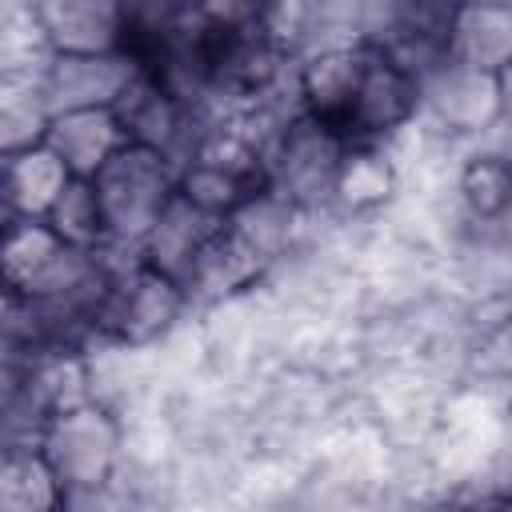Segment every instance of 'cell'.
<instances>
[{"label":"cell","instance_id":"obj_19","mask_svg":"<svg viewBox=\"0 0 512 512\" xmlns=\"http://www.w3.org/2000/svg\"><path fill=\"white\" fill-rule=\"evenodd\" d=\"M124 8V52L148 64L196 12V0H120Z\"/></svg>","mask_w":512,"mask_h":512},{"label":"cell","instance_id":"obj_14","mask_svg":"<svg viewBox=\"0 0 512 512\" xmlns=\"http://www.w3.org/2000/svg\"><path fill=\"white\" fill-rule=\"evenodd\" d=\"M44 144L72 168V176H96L128 144V132L116 108H68L52 112Z\"/></svg>","mask_w":512,"mask_h":512},{"label":"cell","instance_id":"obj_8","mask_svg":"<svg viewBox=\"0 0 512 512\" xmlns=\"http://www.w3.org/2000/svg\"><path fill=\"white\" fill-rule=\"evenodd\" d=\"M360 72H364V40H332V44L308 48L296 60V76H292L296 104L308 116L348 136V116L356 104Z\"/></svg>","mask_w":512,"mask_h":512},{"label":"cell","instance_id":"obj_12","mask_svg":"<svg viewBox=\"0 0 512 512\" xmlns=\"http://www.w3.org/2000/svg\"><path fill=\"white\" fill-rule=\"evenodd\" d=\"M452 200L464 228H496L512 216V152L500 144L472 148L452 176Z\"/></svg>","mask_w":512,"mask_h":512},{"label":"cell","instance_id":"obj_1","mask_svg":"<svg viewBox=\"0 0 512 512\" xmlns=\"http://www.w3.org/2000/svg\"><path fill=\"white\" fill-rule=\"evenodd\" d=\"M108 248V244H104ZM112 276L96 308V356L100 352H148L164 344L196 308L188 288L152 268L136 248H108Z\"/></svg>","mask_w":512,"mask_h":512},{"label":"cell","instance_id":"obj_17","mask_svg":"<svg viewBox=\"0 0 512 512\" xmlns=\"http://www.w3.org/2000/svg\"><path fill=\"white\" fill-rule=\"evenodd\" d=\"M64 236L44 216H4L0 280L4 292H28L64 252Z\"/></svg>","mask_w":512,"mask_h":512},{"label":"cell","instance_id":"obj_4","mask_svg":"<svg viewBox=\"0 0 512 512\" xmlns=\"http://www.w3.org/2000/svg\"><path fill=\"white\" fill-rule=\"evenodd\" d=\"M348 144L352 140L344 132L296 108L272 136L268 188L280 192L288 204H296L304 216H324Z\"/></svg>","mask_w":512,"mask_h":512},{"label":"cell","instance_id":"obj_2","mask_svg":"<svg viewBox=\"0 0 512 512\" xmlns=\"http://www.w3.org/2000/svg\"><path fill=\"white\" fill-rule=\"evenodd\" d=\"M36 448L48 456L52 472L68 492V508L104 500L120 468L128 464V420L116 404L92 396L44 420Z\"/></svg>","mask_w":512,"mask_h":512},{"label":"cell","instance_id":"obj_6","mask_svg":"<svg viewBox=\"0 0 512 512\" xmlns=\"http://www.w3.org/2000/svg\"><path fill=\"white\" fill-rule=\"evenodd\" d=\"M128 140L132 144H144L168 160H180L192 152V144L200 140V132L212 124L200 108H192L176 88H168L152 68L136 64L128 88L120 92V100L112 104Z\"/></svg>","mask_w":512,"mask_h":512},{"label":"cell","instance_id":"obj_13","mask_svg":"<svg viewBox=\"0 0 512 512\" xmlns=\"http://www.w3.org/2000/svg\"><path fill=\"white\" fill-rule=\"evenodd\" d=\"M52 52H112L124 48L120 0H32Z\"/></svg>","mask_w":512,"mask_h":512},{"label":"cell","instance_id":"obj_3","mask_svg":"<svg viewBox=\"0 0 512 512\" xmlns=\"http://www.w3.org/2000/svg\"><path fill=\"white\" fill-rule=\"evenodd\" d=\"M96 196L104 208V228H108V248H136L152 232V224L164 216V208L176 196V160L144 148V144H124L96 176Z\"/></svg>","mask_w":512,"mask_h":512},{"label":"cell","instance_id":"obj_9","mask_svg":"<svg viewBox=\"0 0 512 512\" xmlns=\"http://www.w3.org/2000/svg\"><path fill=\"white\" fill-rule=\"evenodd\" d=\"M136 72V60L124 48L112 52H52L40 88L52 112L68 108H112L120 92L128 88Z\"/></svg>","mask_w":512,"mask_h":512},{"label":"cell","instance_id":"obj_15","mask_svg":"<svg viewBox=\"0 0 512 512\" xmlns=\"http://www.w3.org/2000/svg\"><path fill=\"white\" fill-rule=\"evenodd\" d=\"M228 220H216V216H208L204 208H196L192 200H184L180 192L172 196V204L164 208V216L152 224V232L144 236V244H140V256L152 264V268H160L164 276H172V280H188L192 276V268H196V260L204 256V248L212 244V236L224 228Z\"/></svg>","mask_w":512,"mask_h":512},{"label":"cell","instance_id":"obj_20","mask_svg":"<svg viewBox=\"0 0 512 512\" xmlns=\"http://www.w3.org/2000/svg\"><path fill=\"white\" fill-rule=\"evenodd\" d=\"M44 220H48V224L64 236V244H72V248H104V244H108L104 208H100V196H96L92 176H72L68 188L56 196V204L48 208Z\"/></svg>","mask_w":512,"mask_h":512},{"label":"cell","instance_id":"obj_18","mask_svg":"<svg viewBox=\"0 0 512 512\" xmlns=\"http://www.w3.org/2000/svg\"><path fill=\"white\" fill-rule=\"evenodd\" d=\"M68 508V492L36 444L4 448L0 456V512H56Z\"/></svg>","mask_w":512,"mask_h":512},{"label":"cell","instance_id":"obj_10","mask_svg":"<svg viewBox=\"0 0 512 512\" xmlns=\"http://www.w3.org/2000/svg\"><path fill=\"white\" fill-rule=\"evenodd\" d=\"M400 184H404V168L388 144L352 140L344 160H340L324 216H332L340 224H368L396 200Z\"/></svg>","mask_w":512,"mask_h":512},{"label":"cell","instance_id":"obj_7","mask_svg":"<svg viewBox=\"0 0 512 512\" xmlns=\"http://www.w3.org/2000/svg\"><path fill=\"white\" fill-rule=\"evenodd\" d=\"M420 120V76L380 44L364 40V72L348 116V140L392 144Z\"/></svg>","mask_w":512,"mask_h":512},{"label":"cell","instance_id":"obj_11","mask_svg":"<svg viewBox=\"0 0 512 512\" xmlns=\"http://www.w3.org/2000/svg\"><path fill=\"white\" fill-rule=\"evenodd\" d=\"M444 48L456 64L504 76L512 68V0H456Z\"/></svg>","mask_w":512,"mask_h":512},{"label":"cell","instance_id":"obj_21","mask_svg":"<svg viewBox=\"0 0 512 512\" xmlns=\"http://www.w3.org/2000/svg\"><path fill=\"white\" fill-rule=\"evenodd\" d=\"M508 416H512V380H508Z\"/></svg>","mask_w":512,"mask_h":512},{"label":"cell","instance_id":"obj_5","mask_svg":"<svg viewBox=\"0 0 512 512\" xmlns=\"http://www.w3.org/2000/svg\"><path fill=\"white\" fill-rule=\"evenodd\" d=\"M504 112V76L456 64L448 56L420 76V124L448 144L492 140Z\"/></svg>","mask_w":512,"mask_h":512},{"label":"cell","instance_id":"obj_16","mask_svg":"<svg viewBox=\"0 0 512 512\" xmlns=\"http://www.w3.org/2000/svg\"><path fill=\"white\" fill-rule=\"evenodd\" d=\"M72 168L40 140L0 156V200L4 216H48L56 196L68 188Z\"/></svg>","mask_w":512,"mask_h":512}]
</instances>
